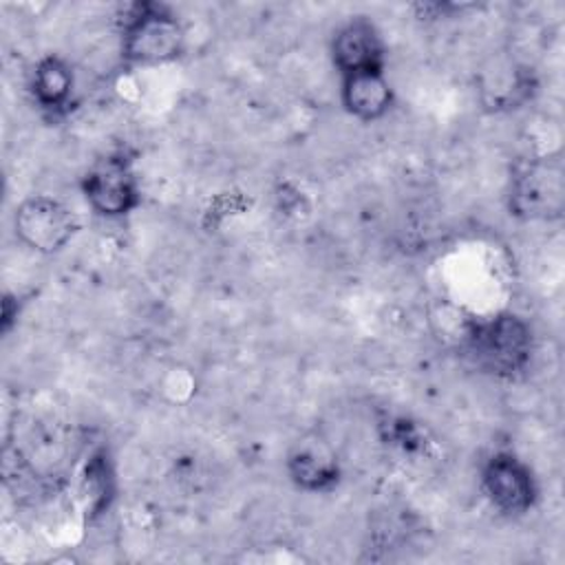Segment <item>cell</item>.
Listing matches in <instances>:
<instances>
[{
  "instance_id": "6da1fadb",
  "label": "cell",
  "mask_w": 565,
  "mask_h": 565,
  "mask_svg": "<svg viewBox=\"0 0 565 565\" xmlns=\"http://www.w3.org/2000/svg\"><path fill=\"white\" fill-rule=\"evenodd\" d=\"M185 31L177 15L157 2H137L124 15L121 55L130 64L157 66L183 55Z\"/></svg>"
},
{
  "instance_id": "7a4b0ae2",
  "label": "cell",
  "mask_w": 565,
  "mask_h": 565,
  "mask_svg": "<svg viewBox=\"0 0 565 565\" xmlns=\"http://www.w3.org/2000/svg\"><path fill=\"white\" fill-rule=\"evenodd\" d=\"M466 347L481 371L497 377H514L530 364L534 338L523 318L501 313L472 324L466 335Z\"/></svg>"
},
{
  "instance_id": "3957f363",
  "label": "cell",
  "mask_w": 565,
  "mask_h": 565,
  "mask_svg": "<svg viewBox=\"0 0 565 565\" xmlns=\"http://www.w3.org/2000/svg\"><path fill=\"white\" fill-rule=\"evenodd\" d=\"M565 181L558 159H534L523 166L510 185V214L525 221H550L563 212Z\"/></svg>"
},
{
  "instance_id": "277c9868",
  "label": "cell",
  "mask_w": 565,
  "mask_h": 565,
  "mask_svg": "<svg viewBox=\"0 0 565 565\" xmlns=\"http://www.w3.org/2000/svg\"><path fill=\"white\" fill-rule=\"evenodd\" d=\"M18 238L40 254H55L71 243L79 221L62 201L44 194L24 199L13 216Z\"/></svg>"
},
{
  "instance_id": "5b68a950",
  "label": "cell",
  "mask_w": 565,
  "mask_h": 565,
  "mask_svg": "<svg viewBox=\"0 0 565 565\" xmlns=\"http://www.w3.org/2000/svg\"><path fill=\"white\" fill-rule=\"evenodd\" d=\"M82 194L86 203L106 218L126 216L141 201L137 177L124 154L97 159L82 177Z\"/></svg>"
},
{
  "instance_id": "8992f818",
  "label": "cell",
  "mask_w": 565,
  "mask_h": 565,
  "mask_svg": "<svg viewBox=\"0 0 565 565\" xmlns=\"http://www.w3.org/2000/svg\"><path fill=\"white\" fill-rule=\"evenodd\" d=\"M481 488L488 501L505 514H523L539 499L532 468L512 452H494L481 468Z\"/></svg>"
},
{
  "instance_id": "52a82bcc",
  "label": "cell",
  "mask_w": 565,
  "mask_h": 565,
  "mask_svg": "<svg viewBox=\"0 0 565 565\" xmlns=\"http://www.w3.org/2000/svg\"><path fill=\"white\" fill-rule=\"evenodd\" d=\"M331 60L342 77L384 73L386 44L382 40V33L369 18L355 15L338 26V31L333 33Z\"/></svg>"
},
{
  "instance_id": "ba28073f",
  "label": "cell",
  "mask_w": 565,
  "mask_h": 565,
  "mask_svg": "<svg viewBox=\"0 0 565 565\" xmlns=\"http://www.w3.org/2000/svg\"><path fill=\"white\" fill-rule=\"evenodd\" d=\"M287 475L300 490L327 492L340 481V466L322 441H300L287 457Z\"/></svg>"
},
{
  "instance_id": "9c48e42d",
  "label": "cell",
  "mask_w": 565,
  "mask_h": 565,
  "mask_svg": "<svg viewBox=\"0 0 565 565\" xmlns=\"http://www.w3.org/2000/svg\"><path fill=\"white\" fill-rule=\"evenodd\" d=\"M340 99L344 110L355 119L375 121L391 110L395 95L384 73H362L342 77Z\"/></svg>"
},
{
  "instance_id": "30bf717a",
  "label": "cell",
  "mask_w": 565,
  "mask_h": 565,
  "mask_svg": "<svg viewBox=\"0 0 565 565\" xmlns=\"http://www.w3.org/2000/svg\"><path fill=\"white\" fill-rule=\"evenodd\" d=\"M75 77L66 60L57 55L42 57L31 73V93L40 108L57 113L71 104Z\"/></svg>"
},
{
  "instance_id": "8fae6325",
  "label": "cell",
  "mask_w": 565,
  "mask_h": 565,
  "mask_svg": "<svg viewBox=\"0 0 565 565\" xmlns=\"http://www.w3.org/2000/svg\"><path fill=\"white\" fill-rule=\"evenodd\" d=\"M84 486H86V497L90 501L93 512H102L104 508H108L115 488H113V470H110L108 457L104 452L95 455L88 461V468L84 475Z\"/></svg>"
}]
</instances>
